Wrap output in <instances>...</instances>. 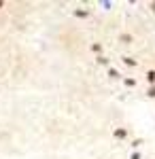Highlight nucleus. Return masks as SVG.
I'll use <instances>...</instances> for the list:
<instances>
[{
    "label": "nucleus",
    "instance_id": "1",
    "mask_svg": "<svg viewBox=\"0 0 155 159\" xmlns=\"http://www.w3.org/2000/svg\"><path fill=\"white\" fill-rule=\"evenodd\" d=\"M147 79H149V81H151V83H153V81H155V72H153V70H151V72L147 74Z\"/></svg>",
    "mask_w": 155,
    "mask_h": 159
},
{
    "label": "nucleus",
    "instance_id": "2",
    "mask_svg": "<svg viewBox=\"0 0 155 159\" xmlns=\"http://www.w3.org/2000/svg\"><path fill=\"white\" fill-rule=\"evenodd\" d=\"M115 136H119V138H123V136H125V132H123V129H117V132H115Z\"/></svg>",
    "mask_w": 155,
    "mask_h": 159
},
{
    "label": "nucleus",
    "instance_id": "3",
    "mask_svg": "<svg viewBox=\"0 0 155 159\" xmlns=\"http://www.w3.org/2000/svg\"><path fill=\"white\" fill-rule=\"evenodd\" d=\"M149 96H151V98H155V87H151V89H149Z\"/></svg>",
    "mask_w": 155,
    "mask_h": 159
},
{
    "label": "nucleus",
    "instance_id": "4",
    "mask_svg": "<svg viewBox=\"0 0 155 159\" xmlns=\"http://www.w3.org/2000/svg\"><path fill=\"white\" fill-rule=\"evenodd\" d=\"M151 9H153V11H155V2H153V4H151Z\"/></svg>",
    "mask_w": 155,
    "mask_h": 159
}]
</instances>
